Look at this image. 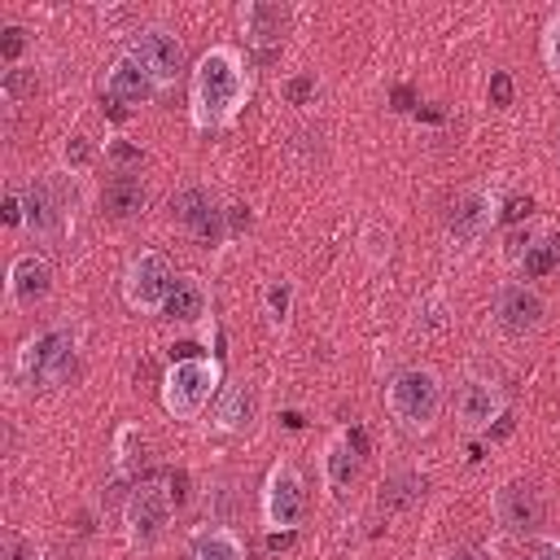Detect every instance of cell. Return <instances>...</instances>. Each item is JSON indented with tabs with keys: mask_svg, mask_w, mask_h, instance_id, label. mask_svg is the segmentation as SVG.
Returning <instances> with one entry per match:
<instances>
[{
	"mask_svg": "<svg viewBox=\"0 0 560 560\" xmlns=\"http://www.w3.org/2000/svg\"><path fill=\"white\" fill-rule=\"evenodd\" d=\"M219 389V363L214 359H175L162 376V407L175 420H197L210 394Z\"/></svg>",
	"mask_w": 560,
	"mask_h": 560,
	"instance_id": "cell-3",
	"label": "cell"
},
{
	"mask_svg": "<svg viewBox=\"0 0 560 560\" xmlns=\"http://www.w3.org/2000/svg\"><path fill=\"white\" fill-rule=\"evenodd\" d=\"M0 88H4V96H9V101H31V96H35V88H39V79H35V70H31V66H9Z\"/></svg>",
	"mask_w": 560,
	"mask_h": 560,
	"instance_id": "cell-26",
	"label": "cell"
},
{
	"mask_svg": "<svg viewBox=\"0 0 560 560\" xmlns=\"http://www.w3.org/2000/svg\"><path fill=\"white\" fill-rule=\"evenodd\" d=\"M359 459H363V455L350 446L346 433H337V438L324 446V481H328L332 499H346V490H350L354 477H359Z\"/></svg>",
	"mask_w": 560,
	"mask_h": 560,
	"instance_id": "cell-20",
	"label": "cell"
},
{
	"mask_svg": "<svg viewBox=\"0 0 560 560\" xmlns=\"http://www.w3.org/2000/svg\"><path fill=\"white\" fill-rule=\"evenodd\" d=\"M206 315V284L197 280V276H179V284H175V293H171V302H166V319H175V324H197Z\"/></svg>",
	"mask_w": 560,
	"mask_h": 560,
	"instance_id": "cell-21",
	"label": "cell"
},
{
	"mask_svg": "<svg viewBox=\"0 0 560 560\" xmlns=\"http://www.w3.org/2000/svg\"><path fill=\"white\" fill-rule=\"evenodd\" d=\"M262 516L271 529H298L306 516V481L293 459H276L262 481Z\"/></svg>",
	"mask_w": 560,
	"mask_h": 560,
	"instance_id": "cell-7",
	"label": "cell"
},
{
	"mask_svg": "<svg viewBox=\"0 0 560 560\" xmlns=\"http://www.w3.org/2000/svg\"><path fill=\"white\" fill-rule=\"evenodd\" d=\"M101 201H105V210H109L114 219H131V214H140V210H144L149 188H144V179H140L136 171H114V175L105 179Z\"/></svg>",
	"mask_w": 560,
	"mask_h": 560,
	"instance_id": "cell-19",
	"label": "cell"
},
{
	"mask_svg": "<svg viewBox=\"0 0 560 560\" xmlns=\"http://www.w3.org/2000/svg\"><path fill=\"white\" fill-rule=\"evenodd\" d=\"M127 52L153 74L158 88H166V83H175V79L184 74V44H179L171 31H162V26L136 31L131 44H127Z\"/></svg>",
	"mask_w": 560,
	"mask_h": 560,
	"instance_id": "cell-9",
	"label": "cell"
},
{
	"mask_svg": "<svg viewBox=\"0 0 560 560\" xmlns=\"http://www.w3.org/2000/svg\"><path fill=\"white\" fill-rule=\"evenodd\" d=\"M494 324L512 337H525L542 324V298L529 284H499L494 293Z\"/></svg>",
	"mask_w": 560,
	"mask_h": 560,
	"instance_id": "cell-11",
	"label": "cell"
},
{
	"mask_svg": "<svg viewBox=\"0 0 560 560\" xmlns=\"http://www.w3.org/2000/svg\"><path fill=\"white\" fill-rule=\"evenodd\" d=\"M521 560H560V538H534Z\"/></svg>",
	"mask_w": 560,
	"mask_h": 560,
	"instance_id": "cell-35",
	"label": "cell"
},
{
	"mask_svg": "<svg viewBox=\"0 0 560 560\" xmlns=\"http://www.w3.org/2000/svg\"><path fill=\"white\" fill-rule=\"evenodd\" d=\"M521 214H529V197L525 201H508V210H503V219H521Z\"/></svg>",
	"mask_w": 560,
	"mask_h": 560,
	"instance_id": "cell-39",
	"label": "cell"
},
{
	"mask_svg": "<svg viewBox=\"0 0 560 560\" xmlns=\"http://www.w3.org/2000/svg\"><path fill=\"white\" fill-rule=\"evenodd\" d=\"M4 560H44V556H39V547H35L26 534L9 529V534H4Z\"/></svg>",
	"mask_w": 560,
	"mask_h": 560,
	"instance_id": "cell-29",
	"label": "cell"
},
{
	"mask_svg": "<svg viewBox=\"0 0 560 560\" xmlns=\"http://www.w3.org/2000/svg\"><path fill=\"white\" fill-rule=\"evenodd\" d=\"M293 542H298L293 529H271L267 534V551H293Z\"/></svg>",
	"mask_w": 560,
	"mask_h": 560,
	"instance_id": "cell-36",
	"label": "cell"
},
{
	"mask_svg": "<svg viewBox=\"0 0 560 560\" xmlns=\"http://www.w3.org/2000/svg\"><path fill=\"white\" fill-rule=\"evenodd\" d=\"M289 306H293V289H289V280L267 284V311H271L276 319H284V315H289Z\"/></svg>",
	"mask_w": 560,
	"mask_h": 560,
	"instance_id": "cell-31",
	"label": "cell"
},
{
	"mask_svg": "<svg viewBox=\"0 0 560 560\" xmlns=\"http://www.w3.org/2000/svg\"><path fill=\"white\" fill-rule=\"evenodd\" d=\"M560 262V236H547V241H534L529 249H525V258H521V267H525V276H547L551 267Z\"/></svg>",
	"mask_w": 560,
	"mask_h": 560,
	"instance_id": "cell-25",
	"label": "cell"
},
{
	"mask_svg": "<svg viewBox=\"0 0 560 560\" xmlns=\"http://www.w3.org/2000/svg\"><path fill=\"white\" fill-rule=\"evenodd\" d=\"M280 96H284L289 105H311V96H315V74H289V79H280Z\"/></svg>",
	"mask_w": 560,
	"mask_h": 560,
	"instance_id": "cell-27",
	"label": "cell"
},
{
	"mask_svg": "<svg viewBox=\"0 0 560 560\" xmlns=\"http://www.w3.org/2000/svg\"><path fill=\"white\" fill-rule=\"evenodd\" d=\"M455 411H459V424H464L468 433H490V429L508 416V402H503V389H499L494 381H468V385L459 389Z\"/></svg>",
	"mask_w": 560,
	"mask_h": 560,
	"instance_id": "cell-12",
	"label": "cell"
},
{
	"mask_svg": "<svg viewBox=\"0 0 560 560\" xmlns=\"http://www.w3.org/2000/svg\"><path fill=\"white\" fill-rule=\"evenodd\" d=\"M22 228L35 241H61V232H66V192H61L57 179L39 175L22 192Z\"/></svg>",
	"mask_w": 560,
	"mask_h": 560,
	"instance_id": "cell-8",
	"label": "cell"
},
{
	"mask_svg": "<svg viewBox=\"0 0 560 560\" xmlns=\"http://www.w3.org/2000/svg\"><path fill=\"white\" fill-rule=\"evenodd\" d=\"M48 293H52V267H48V258H39V254L13 258V267H9V302L22 306V311H31Z\"/></svg>",
	"mask_w": 560,
	"mask_h": 560,
	"instance_id": "cell-16",
	"label": "cell"
},
{
	"mask_svg": "<svg viewBox=\"0 0 560 560\" xmlns=\"http://www.w3.org/2000/svg\"><path fill=\"white\" fill-rule=\"evenodd\" d=\"M258 416V398H254V385L249 381H232L214 407V429L223 433H245Z\"/></svg>",
	"mask_w": 560,
	"mask_h": 560,
	"instance_id": "cell-18",
	"label": "cell"
},
{
	"mask_svg": "<svg viewBox=\"0 0 560 560\" xmlns=\"http://www.w3.org/2000/svg\"><path fill=\"white\" fill-rule=\"evenodd\" d=\"M70 368H74V332H66V328L31 337L18 354V372L31 385H61L70 376Z\"/></svg>",
	"mask_w": 560,
	"mask_h": 560,
	"instance_id": "cell-6",
	"label": "cell"
},
{
	"mask_svg": "<svg viewBox=\"0 0 560 560\" xmlns=\"http://www.w3.org/2000/svg\"><path fill=\"white\" fill-rule=\"evenodd\" d=\"M289 31V9L284 4H271V0H249L241 9V35L258 48L267 44H280V35Z\"/></svg>",
	"mask_w": 560,
	"mask_h": 560,
	"instance_id": "cell-17",
	"label": "cell"
},
{
	"mask_svg": "<svg viewBox=\"0 0 560 560\" xmlns=\"http://www.w3.org/2000/svg\"><path fill=\"white\" fill-rule=\"evenodd\" d=\"M446 560H494V551H486V547H455Z\"/></svg>",
	"mask_w": 560,
	"mask_h": 560,
	"instance_id": "cell-37",
	"label": "cell"
},
{
	"mask_svg": "<svg viewBox=\"0 0 560 560\" xmlns=\"http://www.w3.org/2000/svg\"><path fill=\"white\" fill-rule=\"evenodd\" d=\"M61 158H66L74 171H83V166L92 162V144H88L83 136H66V144H61Z\"/></svg>",
	"mask_w": 560,
	"mask_h": 560,
	"instance_id": "cell-30",
	"label": "cell"
},
{
	"mask_svg": "<svg viewBox=\"0 0 560 560\" xmlns=\"http://www.w3.org/2000/svg\"><path fill=\"white\" fill-rule=\"evenodd\" d=\"M114 455H118V468H122V472H136V468L144 464V438H140L136 424H122V429L114 433Z\"/></svg>",
	"mask_w": 560,
	"mask_h": 560,
	"instance_id": "cell-24",
	"label": "cell"
},
{
	"mask_svg": "<svg viewBox=\"0 0 560 560\" xmlns=\"http://www.w3.org/2000/svg\"><path fill=\"white\" fill-rule=\"evenodd\" d=\"M490 105H512V74L508 70H490Z\"/></svg>",
	"mask_w": 560,
	"mask_h": 560,
	"instance_id": "cell-33",
	"label": "cell"
},
{
	"mask_svg": "<svg viewBox=\"0 0 560 560\" xmlns=\"http://www.w3.org/2000/svg\"><path fill=\"white\" fill-rule=\"evenodd\" d=\"M171 525V494L162 486H136L127 499V538L136 547H153Z\"/></svg>",
	"mask_w": 560,
	"mask_h": 560,
	"instance_id": "cell-10",
	"label": "cell"
},
{
	"mask_svg": "<svg viewBox=\"0 0 560 560\" xmlns=\"http://www.w3.org/2000/svg\"><path fill=\"white\" fill-rule=\"evenodd\" d=\"M188 560H245V547L232 529H201L188 547Z\"/></svg>",
	"mask_w": 560,
	"mask_h": 560,
	"instance_id": "cell-22",
	"label": "cell"
},
{
	"mask_svg": "<svg viewBox=\"0 0 560 560\" xmlns=\"http://www.w3.org/2000/svg\"><path fill=\"white\" fill-rule=\"evenodd\" d=\"M385 407L389 416L411 429V433H424L433 429V420L442 416V381L429 372V368H402L389 385H385Z\"/></svg>",
	"mask_w": 560,
	"mask_h": 560,
	"instance_id": "cell-2",
	"label": "cell"
},
{
	"mask_svg": "<svg viewBox=\"0 0 560 560\" xmlns=\"http://www.w3.org/2000/svg\"><path fill=\"white\" fill-rule=\"evenodd\" d=\"M542 61H547V70L560 79V13L547 22V31H542Z\"/></svg>",
	"mask_w": 560,
	"mask_h": 560,
	"instance_id": "cell-28",
	"label": "cell"
},
{
	"mask_svg": "<svg viewBox=\"0 0 560 560\" xmlns=\"http://www.w3.org/2000/svg\"><path fill=\"white\" fill-rule=\"evenodd\" d=\"M22 48H26V31H22V26H4V31H0V52H4V61H18Z\"/></svg>",
	"mask_w": 560,
	"mask_h": 560,
	"instance_id": "cell-32",
	"label": "cell"
},
{
	"mask_svg": "<svg viewBox=\"0 0 560 560\" xmlns=\"http://www.w3.org/2000/svg\"><path fill=\"white\" fill-rule=\"evenodd\" d=\"M499 223V197L490 188H464L455 201H451V214H446V236L459 254L477 249L490 228Z\"/></svg>",
	"mask_w": 560,
	"mask_h": 560,
	"instance_id": "cell-5",
	"label": "cell"
},
{
	"mask_svg": "<svg viewBox=\"0 0 560 560\" xmlns=\"http://www.w3.org/2000/svg\"><path fill=\"white\" fill-rule=\"evenodd\" d=\"M153 92H158L153 74H149L131 52H122V57L105 70V96H109L114 105H122V109H140V105H149Z\"/></svg>",
	"mask_w": 560,
	"mask_h": 560,
	"instance_id": "cell-13",
	"label": "cell"
},
{
	"mask_svg": "<svg viewBox=\"0 0 560 560\" xmlns=\"http://www.w3.org/2000/svg\"><path fill=\"white\" fill-rule=\"evenodd\" d=\"M4 219L9 223H22V197H13V192L4 197Z\"/></svg>",
	"mask_w": 560,
	"mask_h": 560,
	"instance_id": "cell-38",
	"label": "cell"
},
{
	"mask_svg": "<svg viewBox=\"0 0 560 560\" xmlns=\"http://www.w3.org/2000/svg\"><path fill=\"white\" fill-rule=\"evenodd\" d=\"M494 516L503 529L512 534H529L538 521H542V499L529 481H503L494 490Z\"/></svg>",
	"mask_w": 560,
	"mask_h": 560,
	"instance_id": "cell-14",
	"label": "cell"
},
{
	"mask_svg": "<svg viewBox=\"0 0 560 560\" xmlns=\"http://www.w3.org/2000/svg\"><path fill=\"white\" fill-rule=\"evenodd\" d=\"M249 96V79H245V57L232 44H214L210 52L197 57L192 66V127L197 131H214L228 127L236 118V109Z\"/></svg>",
	"mask_w": 560,
	"mask_h": 560,
	"instance_id": "cell-1",
	"label": "cell"
},
{
	"mask_svg": "<svg viewBox=\"0 0 560 560\" xmlns=\"http://www.w3.org/2000/svg\"><path fill=\"white\" fill-rule=\"evenodd\" d=\"M175 284H179L175 271H171V262H166L158 249L136 254V258L127 262V271H122V298H127V306L140 311V315H149V311H166Z\"/></svg>",
	"mask_w": 560,
	"mask_h": 560,
	"instance_id": "cell-4",
	"label": "cell"
},
{
	"mask_svg": "<svg viewBox=\"0 0 560 560\" xmlns=\"http://www.w3.org/2000/svg\"><path fill=\"white\" fill-rule=\"evenodd\" d=\"M219 214L223 210H214V201H210V192L206 188H179L175 197H171V219L184 228V232H192L197 241H219Z\"/></svg>",
	"mask_w": 560,
	"mask_h": 560,
	"instance_id": "cell-15",
	"label": "cell"
},
{
	"mask_svg": "<svg viewBox=\"0 0 560 560\" xmlns=\"http://www.w3.org/2000/svg\"><path fill=\"white\" fill-rule=\"evenodd\" d=\"M105 158H114L122 171H131V162H140V149L127 144V140H109V144H105Z\"/></svg>",
	"mask_w": 560,
	"mask_h": 560,
	"instance_id": "cell-34",
	"label": "cell"
},
{
	"mask_svg": "<svg viewBox=\"0 0 560 560\" xmlns=\"http://www.w3.org/2000/svg\"><path fill=\"white\" fill-rule=\"evenodd\" d=\"M420 494H424V481L416 472H389L381 481V508L385 512H402V508L420 503Z\"/></svg>",
	"mask_w": 560,
	"mask_h": 560,
	"instance_id": "cell-23",
	"label": "cell"
}]
</instances>
